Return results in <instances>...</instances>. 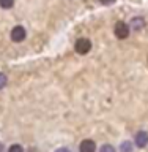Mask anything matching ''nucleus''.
<instances>
[{
    "label": "nucleus",
    "mask_w": 148,
    "mask_h": 152,
    "mask_svg": "<svg viewBox=\"0 0 148 152\" xmlns=\"http://www.w3.org/2000/svg\"><path fill=\"white\" fill-rule=\"evenodd\" d=\"M74 49L80 56L88 54V52L92 51V41H90L88 38H79V40L76 41V45H74Z\"/></svg>",
    "instance_id": "f257e3e1"
},
{
    "label": "nucleus",
    "mask_w": 148,
    "mask_h": 152,
    "mask_svg": "<svg viewBox=\"0 0 148 152\" xmlns=\"http://www.w3.org/2000/svg\"><path fill=\"white\" fill-rule=\"evenodd\" d=\"M129 26L125 22H121V21H118L115 24V27H113V35H115L118 40H125V38L129 37Z\"/></svg>",
    "instance_id": "f03ea898"
},
{
    "label": "nucleus",
    "mask_w": 148,
    "mask_h": 152,
    "mask_svg": "<svg viewBox=\"0 0 148 152\" xmlns=\"http://www.w3.org/2000/svg\"><path fill=\"white\" fill-rule=\"evenodd\" d=\"M9 37H11V40H13L14 43H21V41L25 40L27 32H25V28H24L22 26H16V27L11 28V33H9Z\"/></svg>",
    "instance_id": "7ed1b4c3"
},
{
    "label": "nucleus",
    "mask_w": 148,
    "mask_h": 152,
    "mask_svg": "<svg viewBox=\"0 0 148 152\" xmlns=\"http://www.w3.org/2000/svg\"><path fill=\"white\" fill-rule=\"evenodd\" d=\"M134 142H136L137 147H145L148 144V133L144 132V130L137 132L136 133V138H134Z\"/></svg>",
    "instance_id": "20e7f679"
},
{
    "label": "nucleus",
    "mask_w": 148,
    "mask_h": 152,
    "mask_svg": "<svg viewBox=\"0 0 148 152\" xmlns=\"http://www.w3.org/2000/svg\"><path fill=\"white\" fill-rule=\"evenodd\" d=\"M80 152H96V142L93 140H84L79 146Z\"/></svg>",
    "instance_id": "39448f33"
},
{
    "label": "nucleus",
    "mask_w": 148,
    "mask_h": 152,
    "mask_svg": "<svg viewBox=\"0 0 148 152\" xmlns=\"http://www.w3.org/2000/svg\"><path fill=\"white\" fill-rule=\"evenodd\" d=\"M144 26H145V21H144L142 18H134V19L131 21V27L134 28V30H140Z\"/></svg>",
    "instance_id": "423d86ee"
},
{
    "label": "nucleus",
    "mask_w": 148,
    "mask_h": 152,
    "mask_svg": "<svg viewBox=\"0 0 148 152\" xmlns=\"http://www.w3.org/2000/svg\"><path fill=\"white\" fill-rule=\"evenodd\" d=\"M13 5H14V0H0V7H2L3 10L13 8Z\"/></svg>",
    "instance_id": "0eeeda50"
},
{
    "label": "nucleus",
    "mask_w": 148,
    "mask_h": 152,
    "mask_svg": "<svg viewBox=\"0 0 148 152\" xmlns=\"http://www.w3.org/2000/svg\"><path fill=\"white\" fill-rule=\"evenodd\" d=\"M120 151H121V152H132V146H131V142H129V141H125V142H121V146H120Z\"/></svg>",
    "instance_id": "6e6552de"
},
{
    "label": "nucleus",
    "mask_w": 148,
    "mask_h": 152,
    "mask_svg": "<svg viewBox=\"0 0 148 152\" xmlns=\"http://www.w3.org/2000/svg\"><path fill=\"white\" fill-rule=\"evenodd\" d=\"M99 152H115V147L112 144H104L99 147Z\"/></svg>",
    "instance_id": "1a4fd4ad"
},
{
    "label": "nucleus",
    "mask_w": 148,
    "mask_h": 152,
    "mask_svg": "<svg viewBox=\"0 0 148 152\" xmlns=\"http://www.w3.org/2000/svg\"><path fill=\"white\" fill-rule=\"evenodd\" d=\"M6 83H8L6 75H5V73H0V89H3L5 86H6Z\"/></svg>",
    "instance_id": "9d476101"
},
{
    "label": "nucleus",
    "mask_w": 148,
    "mask_h": 152,
    "mask_svg": "<svg viewBox=\"0 0 148 152\" xmlns=\"http://www.w3.org/2000/svg\"><path fill=\"white\" fill-rule=\"evenodd\" d=\"M8 152H24V149H22V146H19V144H13L8 149Z\"/></svg>",
    "instance_id": "9b49d317"
},
{
    "label": "nucleus",
    "mask_w": 148,
    "mask_h": 152,
    "mask_svg": "<svg viewBox=\"0 0 148 152\" xmlns=\"http://www.w3.org/2000/svg\"><path fill=\"white\" fill-rule=\"evenodd\" d=\"M113 2H115V0H99V3H103V5H110Z\"/></svg>",
    "instance_id": "f8f14e48"
},
{
    "label": "nucleus",
    "mask_w": 148,
    "mask_h": 152,
    "mask_svg": "<svg viewBox=\"0 0 148 152\" xmlns=\"http://www.w3.org/2000/svg\"><path fill=\"white\" fill-rule=\"evenodd\" d=\"M55 152H71V151L68 149V147H60V149H57Z\"/></svg>",
    "instance_id": "ddd939ff"
}]
</instances>
